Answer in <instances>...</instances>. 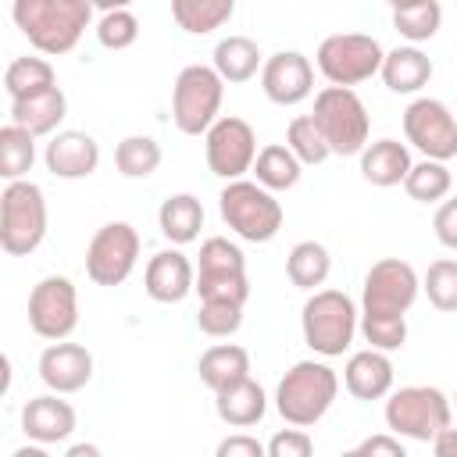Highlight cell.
Segmentation results:
<instances>
[{
    "instance_id": "6da1fadb",
    "label": "cell",
    "mask_w": 457,
    "mask_h": 457,
    "mask_svg": "<svg viewBox=\"0 0 457 457\" xmlns=\"http://www.w3.org/2000/svg\"><path fill=\"white\" fill-rule=\"evenodd\" d=\"M11 18L21 36L46 57L71 54L93 21L89 0H14Z\"/></svg>"
},
{
    "instance_id": "7a4b0ae2",
    "label": "cell",
    "mask_w": 457,
    "mask_h": 457,
    "mask_svg": "<svg viewBox=\"0 0 457 457\" xmlns=\"http://www.w3.org/2000/svg\"><path fill=\"white\" fill-rule=\"evenodd\" d=\"M339 396V375L325 361H296L275 386V411L293 428L318 425Z\"/></svg>"
},
{
    "instance_id": "3957f363",
    "label": "cell",
    "mask_w": 457,
    "mask_h": 457,
    "mask_svg": "<svg viewBox=\"0 0 457 457\" xmlns=\"http://www.w3.org/2000/svg\"><path fill=\"white\" fill-rule=\"evenodd\" d=\"M303 343L321 357H343L361 328V311L343 289H318L300 311Z\"/></svg>"
},
{
    "instance_id": "277c9868",
    "label": "cell",
    "mask_w": 457,
    "mask_h": 457,
    "mask_svg": "<svg viewBox=\"0 0 457 457\" xmlns=\"http://www.w3.org/2000/svg\"><path fill=\"white\" fill-rule=\"evenodd\" d=\"M386 425L400 439L436 443L453 425V403L436 386H403L386 396Z\"/></svg>"
},
{
    "instance_id": "5b68a950",
    "label": "cell",
    "mask_w": 457,
    "mask_h": 457,
    "mask_svg": "<svg viewBox=\"0 0 457 457\" xmlns=\"http://www.w3.org/2000/svg\"><path fill=\"white\" fill-rule=\"evenodd\" d=\"M318 132L325 136L328 150L336 157H361L371 136V114L364 107V100L353 89L343 86H325L314 96V111H311Z\"/></svg>"
},
{
    "instance_id": "8992f818",
    "label": "cell",
    "mask_w": 457,
    "mask_h": 457,
    "mask_svg": "<svg viewBox=\"0 0 457 457\" xmlns=\"http://www.w3.org/2000/svg\"><path fill=\"white\" fill-rule=\"evenodd\" d=\"M218 211L221 221L246 243H271L286 221V211L275 200V193L250 179L225 182V189L218 193Z\"/></svg>"
},
{
    "instance_id": "52a82bcc",
    "label": "cell",
    "mask_w": 457,
    "mask_h": 457,
    "mask_svg": "<svg viewBox=\"0 0 457 457\" xmlns=\"http://www.w3.org/2000/svg\"><path fill=\"white\" fill-rule=\"evenodd\" d=\"M46 236V196L36 182H7L0 193V250L29 257Z\"/></svg>"
},
{
    "instance_id": "ba28073f",
    "label": "cell",
    "mask_w": 457,
    "mask_h": 457,
    "mask_svg": "<svg viewBox=\"0 0 457 457\" xmlns=\"http://www.w3.org/2000/svg\"><path fill=\"white\" fill-rule=\"evenodd\" d=\"M225 82L211 64H186L171 86V121L182 136H207L221 118Z\"/></svg>"
},
{
    "instance_id": "9c48e42d",
    "label": "cell",
    "mask_w": 457,
    "mask_h": 457,
    "mask_svg": "<svg viewBox=\"0 0 457 457\" xmlns=\"http://www.w3.org/2000/svg\"><path fill=\"white\" fill-rule=\"evenodd\" d=\"M196 293H200V303H232V307H246V300H250L246 257H243V250H239L232 239L211 236V239L200 243Z\"/></svg>"
},
{
    "instance_id": "30bf717a",
    "label": "cell",
    "mask_w": 457,
    "mask_h": 457,
    "mask_svg": "<svg viewBox=\"0 0 457 457\" xmlns=\"http://www.w3.org/2000/svg\"><path fill=\"white\" fill-rule=\"evenodd\" d=\"M382 61H386V50L368 32L325 36L318 43V54H314V64L328 79V86H343V89H353V86L368 82L371 75H378Z\"/></svg>"
},
{
    "instance_id": "8fae6325",
    "label": "cell",
    "mask_w": 457,
    "mask_h": 457,
    "mask_svg": "<svg viewBox=\"0 0 457 457\" xmlns=\"http://www.w3.org/2000/svg\"><path fill=\"white\" fill-rule=\"evenodd\" d=\"M421 293L418 271L400 257H382L368 268L361 286V318H407Z\"/></svg>"
},
{
    "instance_id": "7c38bea8",
    "label": "cell",
    "mask_w": 457,
    "mask_h": 457,
    "mask_svg": "<svg viewBox=\"0 0 457 457\" xmlns=\"http://www.w3.org/2000/svg\"><path fill=\"white\" fill-rule=\"evenodd\" d=\"M257 132L250 121L236 118V114H221L211 132L204 136V157L211 175L225 179V182H239L246 171H253L257 161Z\"/></svg>"
},
{
    "instance_id": "4fadbf2b",
    "label": "cell",
    "mask_w": 457,
    "mask_h": 457,
    "mask_svg": "<svg viewBox=\"0 0 457 457\" xmlns=\"http://www.w3.org/2000/svg\"><path fill=\"white\" fill-rule=\"evenodd\" d=\"M79 325V293L68 275H46L29 293V328L39 339L64 343Z\"/></svg>"
},
{
    "instance_id": "5bb4252c",
    "label": "cell",
    "mask_w": 457,
    "mask_h": 457,
    "mask_svg": "<svg viewBox=\"0 0 457 457\" xmlns=\"http://www.w3.org/2000/svg\"><path fill=\"white\" fill-rule=\"evenodd\" d=\"M139 261V232L129 221H107L86 246V275L96 286H121Z\"/></svg>"
},
{
    "instance_id": "9a60e30c",
    "label": "cell",
    "mask_w": 457,
    "mask_h": 457,
    "mask_svg": "<svg viewBox=\"0 0 457 457\" xmlns=\"http://www.w3.org/2000/svg\"><path fill=\"white\" fill-rule=\"evenodd\" d=\"M403 136L414 150L425 154V161L446 164L457 157V118L453 111L436 96H418L403 111Z\"/></svg>"
},
{
    "instance_id": "2e32d148",
    "label": "cell",
    "mask_w": 457,
    "mask_h": 457,
    "mask_svg": "<svg viewBox=\"0 0 457 457\" xmlns=\"http://www.w3.org/2000/svg\"><path fill=\"white\" fill-rule=\"evenodd\" d=\"M261 89L278 107H296L314 93V68L300 50H278L264 57Z\"/></svg>"
},
{
    "instance_id": "e0dca14e",
    "label": "cell",
    "mask_w": 457,
    "mask_h": 457,
    "mask_svg": "<svg viewBox=\"0 0 457 457\" xmlns=\"http://www.w3.org/2000/svg\"><path fill=\"white\" fill-rule=\"evenodd\" d=\"M143 289L157 303H182L189 293H196V264L179 250H157L146 261L143 271Z\"/></svg>"
},
{
    "instance_id": "ac0fdd59",
    "label": "cell",
    "mask_w": 457,
    "mask_h": 457,
    "mask_svg": "<svg viewBox=\"0 0 457 457\" xmlns=\"http://www.w3.org/2000/svg\"><path fill=\"white\" fill-rule=\"evenodd\" d=\"M39 378L57 396L79 393L93 378V353L82 343H68V339L64 343H50L39 353Z\"/></svg>"
},
{
    "instance_id": "d6986e66",
    "label": "cell",
    "mask_w": 457,
    "mask_h": 457,
    "mask_svg": "<svg viewBox=\"0 0 457 457\" xmlns=\"http://www.w3.org/2000/svg\"><path fill=\"white\" fill-rule=\"evenodd\" d=\"M43 164L50 175L57 179H89L100 168V146L89 132L82 129H64L57 136H50L46 150H43Z\"/></svg>"
},
{
    "instance_id": "ffe728a7",
    "label": "cell",
    "mask_w": 457,
    "mask_h": 457,
    "mask_svg": "<svg viewBox=\"0 0 457 457\" xmlns=\"http://www.w3.org/2000/svg\"><path fill=\"white\" fill-rule=\"evenodd\" d=\"M75 407L68 400H61L57 393H43L32 396L21 407V432L29 436V443L50 446V443H64L75 432Z\"/></svg>"
},
{
    "instance_id": "44dd1931",
    "label": "cell",
    "mask_w": 457,
    "mask_h": 457,
    "mask_svg": "<svg viewBox=\"0 0 457 457\" xmlns=\"http://www.w3.org/2000/svg\"><path fill=\"white\" fill-rule=\"evenodd\" d=\"M343 386L353 400H386L393 393V361L382 350H357L343 368Z\"/></svg>"
},
{
    "instance_id": "7402d4cb",
    "label": "cell",
    "mask_w": 457,
    "mask_h": 457,
    "mask_svg": "<svg viewBox=\"0 0 457 457\" xmlns=\"http://www.w3.org/2000/svg\"><path fill=\"white\" fill-rule=\"evenodd\" d=\"M411 168H414V161H411L407 143L389 139V136L368 143L364 154H361V179L371 182V186H378V189L403 186V179H407Z\"/></svg>"
},
{
    "instance_id": "603a6c76",
    "label": "cell",
    "mask_w": 457,
    "mask_h": 457,
    "mask_svg": "<svg viewBox=\"0 0 457 457\" xmlns=\"http://www.w3.org/2000/svg\"><path fill=\"white\" fill-rule=\"evenodd\" d=\"M64 114H68V96L61 86H50L43 93H32L11 104V125L32 136H57V125L64 121Z\"/></svg>"
},
{
    "instance_id": "cb8c5ba5",
    "label": "cell",
    "mask_w": 457,
    "mask_h": 457,
    "mask_svg": "<svg viewBox=\"0 0 457 457\" xmlns=\"http://www.w3.org/2000/svg\"><path fill=\"white\" fill-rule=\"evenodd\" d=\"M196 371H200V382L211 393H221L228 386L250 378V350L239 346V343H214L200 353Z\"/></svg>"
},
{
    "instance_id": "d4e9b609",
    "label": "cell",
    "mask_w": 457,
    "mask_h": 457,
    "mask_svg": "<svg viewBox=\"0 0 457 457\" xmlns=\"http://www.w3.org/2000/svg\"><path fill=\"white\" fill-rule=\"evenodd\" d=\"M378 75H382V82H386L389 93L411 96V93H418V89L428 86V79H432V61H428V54H425L421 46H396V50L386 54Z\"/></svg>"
},
{
    "instance_id": "484cf974",
    "label": "cell",
    "mask_w": 457,
    "mask_h": 457,
    "mask_svg": "<svg viewBox=\"0 0 457 457\" xmlns=\"http://www.w3.org/2000/svg\"><path fill=\"white\" fill-rule=\"evenodd\" d=\"M211 68L221 75V82H250L261 68H264V54L250 36H225L218 39L214 54H211Z\"/></svg>"
},
{
    "instance_id": "4316f807",
    "label": "cell",
    "mask_w": 457,
    "mask_h": 457,
    "mask_svg": "<svg viewBox=\"0 0 457 457\" xmlns=\"http://www.w3.org/2000/svg\"><path fill=\"white\" fill-rule=\"evenodd\" d=\"M214 411H218V418H221L225 425H232V428H250V425H257V421L264 418V411H268V393L261 389V382L243 378V382H236V386H228V389H221V393H214Z\"/></svg>"
},
{
    "instance_id": "83f0119b",
    "label": "cell",
    "mask_w": 457,
    "mask_h": 457,
    "mask_svg": "<svg viewBox=\"0 0 457 457\" xmlns=\"http://www.w3.org/2000/svg\"><path fill=\"white\" fill-rule=\"evenodd\" d=\"M157 228L168 243L186 246L200 236L204 228V204L193 193H175L157 207Z\"/></svg>"
},
{
    "instance_id": "f1b7e54d",
    "label": "cell",
    "mask_w": 457,
    "mask_h": 457,
    "mask_svg": "<svg viewBox=\"0 0 457 457\" xmlns=\"http://www.w3.org/2000/svg\"><path fill=\"white\" fill-rule=\"evenodd\" d=\"M303 175V164L293 157V150L286 143H268L261 146L257 161H253V182L264 186L268 193H282L293 189Z\"/></svg>"
},
{
    "instance_id": "f546056e",
    "label": "cell",
    "mask_w": 457,
    "mask_h": 457,
    "mask_svg": "<svg viewBox=\"0 0 457 457\" xmlns=\"http://www.w3.org/2000/svg\"><path fill=\"white\" fill-rule=\"evenodd\" d=\"M328 271H332V257H328L325 243H318V239H300L286 257V275L296 289L318 293V286H325Z\"/></svg>"
},
{
    "instance_id": "4dcf8cb0",
    "label": "cell",
    "mask_w": 457,
    "mask_h": 457,
    "mask_svg": "<svg viewBox=\"0 0 457 457\" xmlns=\"http://www.w3.org/2000/svg\"><path fill=\"white\" fill-rule=\"evenodd\" d=\"M236 14V0H171V18L189 36H207Z\"/></svg>"
},
{
    "instance_id": "1f68e13d",
    "label": "cell",
    "mask_w": 457,
    "mask_h": 457,
    "mask_svg": "<svg viewBox=\"0 0 457 457\" xmlns=\"http://www.w3.org/2000/svg\"><path fill=\"white\" fill-rule=\"evenodd\" d=\"M50 86H57V75H54V64L46 57H14L4 71V89H7L11 104L25 100L32 93H43Z\"/></svg>"
},
{
    "instance_id": "d6a6232c",
    "label": "cell",
    "mask_w": 457,
    "mask_h": 457,
    "mask_svg": "<svg viewBox=\"0 0 457 457\" xmlns=\"http://www.w3.org/2000/svg\"><path fill=\"white\" fill-rule=\"evenodd\" d=\"M443 25V7L436 0H414V4H400L393 7V29L407 39V46L428 43Z\"/></svg>"
},
{
    "instance_id": "836d02e7",
    "label": "cell",
    "mask_w": 457,
    "mask_h": 457,
    "mask_svg": "<svg viewBox=\"0 0 457 457\" xmlns=\"http://www.w3.org/2000/svg\"><path fill=\"white\" fill-rule=\"evenodd\" d=\"M36 164V136L18 129V125H4L0 129V175L7 182H21Z\"/></svg>"
},
{
    "instance_id": "e575fe53",
    "label": "cell",
    "mask_w": 457,
    "mask_h": 457,
    "mask_svg": "<svg viewBox=\"0 0 457 457\" xmlns=\"http://www.w3.org/2000/svg\"><path fill=\"white\" fill-rule=\"evenodd\" d=\"M114 168L125 179H150L161 168V143L154 136H125L114 146Z\"/></svg>"
},
{
    "instance_id": "d590c367",
    "label": "cell",
    "mask_w": 457,
    "mask_h": 457,
    "mask_svg": "<svg viewBox=\"0 0 457 457\" xmlns=\"http://www.w3.org/2000/svg\"><path fill=\"white\" fill-rule=\"evenodd\" d=\"M450 186H453V175L446 164L439 161H418L407 179H403V193L418 204H439L450 196Z\"/></svg>"
},
{
    "instance_id": "8d00e7d4",
    "label": "cell",
    "mask_w": 457,
    "mask_h": 457,
    "mask_svg": "<svg viewBox=\"0 0 457 457\" xmlns=\"http://www.w3.org/2000/svg\"><path fill=\"white\" fill-rule=\"evenodd\" d=\"M286 146L293 150V157L300 161V164H325L328 157H332V150H328V143H325V136L318 132V125H314V118L311 114H296L293 121H289V129H286Z\"/></svg>"
},
{
    "instance_id": "74e56055",
    "label": "cell",
    "mask_w": 457,
    "mask_h": 457,
    "mask_svg": "<svg viewBox=\"0 0 457 457\" xmlns=\"http://www.w3.org/2000/svg\"><path fill=\"white\" fill-rule=\"evenodd\" d=\"M421 289L428 296V303L443 314H457V261L453 257H439L428 264Z\"/></svg>"
},
{
    "instance_id": "f35d334b",
    "label": "cell",
    "mask_w": 457,
    "mask_h": 457,
    "mask_svg": "<svg viewBox=\"0 0 457 457\" xmlns=\"http://www.w3.org/2000/svg\"><path fill=\"white\" fill-rule=\"evenodd\" d=\"M96 39L104 50H129L139 39V18L129 7H104L96 18Z\"/></svg>"
},
{
    "instance_id": "ab89813d",
    "label": "cell",
    "mask_w": 457,
    "mask_h": 457,
    "mask_svg": "<svg viewBox=\"0 0 457 457\" xmlns=\"http://www.w3.org/2000/svg\"><path fill=\"white\" fill-rule=\"evenodd\" d=\"M243 325V307H232V303H200L196 311V328L211 339H228L236 336Z\"/></svg>"
},
{
    "instance_id": "60d3db41",
    "label": "cell",
    "mask_w": 457,
    "mask_h": 457,
    "mask_svg": "<svg viewBox=\"0 0 457 457\" xmlns=\"http://www.w3.org/2000/svg\"><path fill=\"white\" fill-rule=\"evenodd\" d=\"M268 457H314V439L307 428H282L268 439Z\"/></svg>"
},
{
    "instance_id": "b9f144b4",
    "label": "cell",
    "mask_w": 457,
    "mask_h": 457,
    "mask_svg": "<svg viewBox=\"0 0 457 457\" xmlns=\"http://www.w3.org/2000/svg\"><path fill=\"white\" fill-rule=\"evenodd\" d=\"M214 457H268V446L250 432H232L214 446Z\"/></svg>"
},
{
    "instance_id": "7bdbcfd3",
    "label": "cell",
    "mask_w": 457,
    "mask_h": 457,
    "mask_svg": "<svg viewBox=\"0 0 457 457\" xmlns=\"http://www.w3.org/2000/svg\"><path fill=\"white\" fill-rule=\"evenodd\" d=\"M353 450H357V457H407L403 443L393 432H375V436L361 439Z\"/></svg>"
},
{
    "instance_id": "ee69618b",
    "label": "cell",
    "mask_w": 457,
    "mask_h": 457,
    "mask_svg": "<svg viewBox=\"0 0 457 457\" xmlns=\"http://www.w3.org/2000/svg\"><path fill=\"white\" fill-rule=\"evenodd\" d=\"M432 228H436V239L446 246V250H457V196L443 200L436 218H432Z\"/></svg>"
},
{
    "instance_id": "f6af8a7d",
    "label": "cell",
    "mask_w": 457,
    "mask_h": 457,
    "mask_svg": "<svg viewBox=\"0 0 457 457\" xmlns=\"http://www.w3.org/2000/svg\"><path fill=\"white\" fill-rule=\"evenodd\" d=\"M432 450H436V457H457V428L450 425V428L432 443Z\"/></svg>"
},
{
    "instance_id": "bcb514c9",
    "label": "cell",
    "mask_w": 457,
    "mask_h": 457,
    "mask_svg": "<svg viewBox=\"0 0 457 457\" xmlns=\"http://www.w3.org/2000/svg\"><path fill=\"white\" fill-rule=\"evenodd\" d=\"M64 457H104V453H100L96 443H71V446L64 450Z\"/></svg>"
},
{
    "instance_id": "7dc6e473",
    "label": "cell",
    "mask_w": 457,
    "mask_h": 457,
    "mask_svg": "<svg viewBox=\"0 0 457 457\" xmlns=\"http://www.w3.org/2000/svg\"><path fill=\"white\" fill-rule=\"evenodd\" d=\"M11 457H50V453H46V446H39V443H25V446H18Z\"/></svg>"
},
{
    "instance_id": "c3c4849f",
    "label": "cell",
    "mask_w": 457,
    "mask_h": 457,
    "mask_svg": "<svg viewBox=\"0 0 457 457\" xmlns=\"http://www.w3.org/2000/svg\"><path fill=\"white\" fill-rule=\"evenodd\" d=\"M339 457H357V450H343V453H339Z\"/></svg>"
},
{
    "instance_id": "681fc988",
    "label": "cell",
    "mask_w": 457,
    "mask_h": 457,
    "mask_svg": "<svg viewBox=\"0 0 457 457\" xmlns=\"http://www.w3.org/2000/svg\"><path fill=\"white\" fill-rule=\"evenodd\" d=\"M450 403H453V407H457V393H453V400H450Z\"/></svg>"
}]
</instances>
